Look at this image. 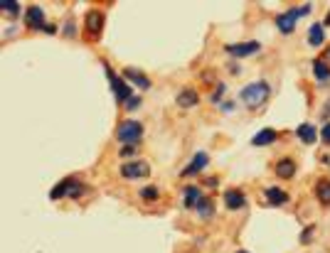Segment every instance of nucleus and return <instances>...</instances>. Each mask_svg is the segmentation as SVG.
<instances>
[{
    "instance_id": "nucleus-1",
    "label": "nucleus",
    "mask_w": 330,
    "mask_h": 253,
    "mask_svg": "<svg viewBox=\"0 0 330 253\" xmlns=\"http://www.w3.org/2000/svg\"><path fill=\"white\" fill-rule=\"evenodd\" d=\"M269 94H271V89H269L266 81H254V84H249V86L239 94V98H242L249 108H259V106L269 98Z\"/></svg>"
},
{
    "instance_id": "nucleus-2",
    "label": "nucleus",
    "mask_w": 330,
    "mask_h": 253,
    "mask_svg": "<svg viewBox=\"0 0 330 253\" xmlns=\"http://www.w3.org/2000/svg\"><path fill=\"white\" fill-rule=\"evenodd\" d=\"M308 13H311V5L291 8V10H286V13H281V15L276 17V25H278V30H281L283 34H291L293 30H296V20L303 17V15H308Z\"/></svg>"
},
{
    "instance_id": "nucleus-3",
    "label": "nucleus",
    "mask_w": 330,
    "mask_h": 253,
    "mask_svg": "<svg viewBox=\"0 0 330 253\" xmlns=\"http://www.w3.org/2000/svg\"><path fill=\"white\" fill-rule=\"evenodd\" d=\"M116 138L121 142H128V145H138L140 138H143V126L138 121H121L119 130H116Z\"/></svg>"
},
{
    "instance_id": "nucleus-4",
    "label": "nucleus",
    "mask_w": 330,
    "mask_h": 253,
    "mask_svg": "<svg viewBox=\"0 0 330 253\" xmlns=\"http://www.w3.org/2000/svg\"><path fill=\"white\" fill-rule=\"evenodd\" d=\"M104 69H106V74H108V81H111V86H114V94H116V101L119 103H126L128 98H133V94H131V86L121 79V77H116L114 71H111V66H106L104 64Z\"/></svg>"
},
{
    "instance_id": "nucleus-5",
    "label": "nucleus",
    "mask_w": 330,
    "mask_h": 253,
    "mask_svg": "<svg viewBox=\"0 0 330 253\" xmlns=\"http://www.w3.org/2000/svg\"><path fill=\"white\" fill-rule=\"evenodd\" d=\"M151 167L148 162H143V160H133V162H126L121 165V174L128 177V179H138V177H148Z\"/></svg>"
},
{
    "instance_id": "nucleus-6",
    "label": "nucleus",
    "mask_w": 330,
    "mask_h": 253,
    "mask_svg": "<svg viewBox=\"0 0 330 253\" xmlns=\"http://www.w3.org/2000/svg\"><path fill=\"white\" fill-rule=\"evenodd\" d=\"M232 57H251V54H256V52H259L261 49V45L259 42H242V45H227L225 47Z\"/></svg>"
},
{
    "instance_id": "nucleus-7",
    "label": "nucleus",
    "mask_w": 330,
    "mask_h": 253,
    "mask_svg": "<svg viewBox=\"0 0 330 253\" xmlns=\"http://www.w3.org/2000/svg\"><path fill=\"white\" fill-rule=\"evenodd\" d=\"M276 140H278V133L274 128H264V130H259L251 138V145L254 148H266V145H274Z\"/></svg>"
},
{
    "instance_id": "nucleus-8",
    "label": "nucleus",
    "mask_w": 330,
    "mask_h": 253,
    "mask_svg": "<svg viewBox=\"0 0 330 253\" xmlns=\"http://www.w3.org/2000/svg\"><path fill=\"white\" fill-rule=\"evenodd\" d=\"M25 20H27V25H30L32 30H45V13H42V8H40V5L27 8Z\"/></svg>"
},
{
    "instance_id": "nucleus-9",
    "label": "nucleus",
    "mask_w": 330,
    "mask_h": 253,
    "mask_svg": "<svg viewBox=\"0 0 330 253\" xmlns=\"http://www.w3.org/2000/svg\"><path fill=\"white\" fill-rule=\"evenodd\" d=\"M244 204H246V197H244L242 190H227V192H225V206H227L229 211H237V209H242Z\"/></svg>"
},
{
    "instance_id": "nucleus-10",
    "label": "nucleus",
    "mask_w": 330,
    "mask_h": 253,
    "mask_svg": "<svg viewBox=\"0 0 330 253\" xmlns=\"http://www.w3.org/2000/svg\"><path fill=\"white\" fill-rule=\"evenodd\" d=\"M207 162H209V155L207 153H195V158H192V162L182 170V177H190V174H197V172H202L205 167H207Z\"/></svg>"
},
{
    "instance_id": "nucleus-11",
    "label": "nucleus",
    "mask_w": 330,
    "mask_h": 253,
    "mask_svg": "<svg viewBox=\"0 0 330 253\" xmlns=\"http://www.w3.org/2000/svg\"><path fill=\"white\" fill-rule=\"evenodd\" d=\"M177 106L180 108H192V106H197V101H200V96H197V91L195 89H182L180 94H177Z\"/></svg>"
},
{
    "instance_id": "nucleus-12",
    "label": "nucleus",
    "mask_w": 330,
    "mask_h": 253,
    "mask_svg": "<svg viewBox=\"0 0 330 253\" xmlns=\"http://www.w3.org/2000/svg\"><path fill=\"white\" fill-rule=\"evenodd\" d=\"M101 27H104V13L91 10L87 15V30H89V34H91V37H96V34L101 32Z\"/></svg>"
},
{
    "instance_id": "nucleus-13",
    "label": "nucleus",
    "mask_w": 330,
    "mask_h": 253,
    "mask_svg": "<svg viewBox=\"0 0 330 253\" xmlns=\"http://www.w3.org/2000/svg\"><path fill=\"white\" fill-rule=\"evenodd\" d=\"M296 135L306 142V145H313V142L318 140V130H315V126H311V123H301V126L296 128Z\"/></svg>"
},
{
    "instance_id": "nucleus-14",
    "label": "nucleus",
    "mask_w": 330,
    "mask_h": 253,
    "mask_svg": "<svg viewBox=\"0 0 330 253\" xmlns=\"http://www.w3.org/2000/svg\"><path fill=\"white\" fill-rule=\"evenodd\" d=\"M276 174H278L281 179H291L293 174H296V162H293L291 158L278 160V162H276Z\"/></svg>"
},
{
    "instance_id": "nucleus-15",
    "label": "nucleus",
    "mask_w": 330,
    "mask_h": 253,
    "mask_svg": "<svg viewBox=\"0 0 330 253\" xmlns=\"http://www.w3.org/2000/svg\"><path fill=\"white\" fill-rule=\"evenodd\" d=\"M200 199H202V192L197 190V187H185V194H182V206L185 209H195L197 204H200Z\"/></svg>"
},
{
    "instance_id": "nucleus-16",
    "label": "nucleus",
    "mask_w": 330,
    "mask_h": 253,
    "mask_svg": "<svg viewBox=\"0 0 330 253\" xmlns=\"http://www.w3.org/2000/svg\"><path fill=\"white\" fill-rule=\"evenodd\" d=\"M123 77H126V79H131V81H133L136 86H140L143 91H148V89H151V79L145 77V74H140L138 69H126V71H123Z\"/></svg>"
},
{
    "instance_id": "nucleus-17",
    "label": "nucleus",
    "mask_w": 330,
    "mask_h": 253,
    "mask_svg": "<svg viewBox=\"0 0 330 253\" xmlns=\"http://www.w3.org/2000/svg\"><path fill=\"white\" fill-rule=\"evenodd\" d=\"M264 194H266V202H269L271 206H281V204L288 202V194H286L281 187H269Z\"/></svg>"
},
{
    "instance_id": "nucleus-18",
    "label": "nucleus",
    "mask_w": 330,
    "mask_h": 253,
    "mask_svg": "<svg viewBox=\"0 0 330 253\" xmlns=\"http://www.w3.org/2000/svg\"><path fill=\"white\" fill-rule=\"evenodd\" d=\"M308 42H311V47H320V45L325 42V30H323L320 22L311 25V30H308Z\"/></svg>"
},
{
    "instance_id": "nucleus-19",
    "label": "nucleus",
    "mask_w": 330,
    "mask_h": 253,
    "mask_svg": "<svg viewBox=\"0 0 330 253\" xmlns=\"http://www.w3.org/2000/svg\"><path fill=\"white\" fill-rule=\"evenodd\" d=\"M313 74H315L318 81H330V66H328V62L315 59L313 62Z\"/></svg>"
},
{
    "instance_id": "nucleus-20",
    "label": "nucleus",
    "mask_w": 330,
    "mask_h": 253,
    "mask_svg": "<svg viewBox=\"0 0 330 253\" xmlns=\"http://www.w3.org/2000/svg\"><path fill=\"white\" fill-rule=\"evenodd\" d=\"M315 197L320 199V204H330V179H320L315 185Z\"/></svg>"
},
{
    "instance_id": "nucleus-21",
    "label": "nucleus",
    "mask_w": 330,
    "mask_h": 253,
    "mask_svg": "<svg viewBox=\"0 0 330 253\" xmlns=\"http://www.w3.org/2000/svg\"><path fill=\"white\" fill-rule=\"evenodd\" d=\"M195 209H197V214L202 216V219H212V214H214V204H212V199H207V197H202Z\"/></svg>"
},
{
    "instance_id": "nucleus-22",
    "label": "nucleus",
    "mask_w": 330,
    "mask_h": 253,
    "mask_svg": "<svg viewBox=\"0 0 330 253\" xmlns=\"http://www.w3.org/2000/svg\"><path fill=\"white\" fill-rule=\"evenodd\" d=\"M69 185H71V177L69 179H62V182L52 190V199H59V197H67V190H69Z\"/></svg>"
},
{
    "instance_id": "nucleus-23",
    "label": "nucleus",
    "mask_w": 330,
    "mask_h": 253,
    "mask_svg": "<svg viewBox=\"0 0 330 253\" xmlns=\"http://www.w3.org/2000/svg\"><path fill=\"white\" fill-rule=\"evenodd\" d=\"M0 8L8 10L10 15H17V13H20V5L15 3V0H0Z\"/></svg>"
},
{
    "instance_id": "nucleus-24",
    "label": "nucleus",
    "mask_w": 330,
    "mask_h": 253,
    "mask_svg": "<svg viewBox=\"0 0 330 253\" xmlns=\"http://www.w3.org/2000/svg\"><path fill=\"white\" fill-rule=\"evenodd\" d=\"M82 192H84V185L77 182V179H71V185H69V190H67V197H79Z\"/></svg>"
},
{
    "instance_id": "nucleus-25",
    "label": "nucleus",
    "mask_w": 330,
    "mask_h": 253,
    "mask_svg": "<svg viewBox=\"0 0 330 253\" xmlns=\"http://www.w3.org/2000/svg\"><path fill=\"white\" fill-rule=\"evenodd\" d=\"M140 197L143 199H158V190L156 187H145V190H140Z\"/></svg>"
},
{
    "instance_id": "nucleus-26",
    "label": "nucleus",
    "mask_w": 330,
    "mask_h": 253,
    "mask_svg": "<svg viewBox=\"0 0 330 253\" xmlns=\"http://www.w3.org/2000/svg\"><path fill=\"white\" fill-rule=\"evenodd\" d=\"M138 106H140V98H138V96H133V98H128V101L123 103V108H128V111H136Z\"/></svg>"
},
{
    "instance_id": "nucleus-27",
    "label": "nucleus",
    "mask_w": 330,
    "mask_h": 253,
    "mask_svg": "<svg viewBox=\"0 0 330 253\" xmlns=\"http://www.w3.org/2000/svg\"><path fill=\"white\" fill-rule=\"evenodd\" d=\"M320 140L325 142V145H330V123H325V126H323V130H320Z\"/></svg>"
},
{
    "instance_id": "nucleus-28",
    "label": "nucleus",
    "mask_w": 330,
    "mask_h": 253,
    "mask_svg": "<svg viewBox=\"0 0 330 253\" xmlns=\"http://www.w3.org/2000/svg\"><path fill=\"white\" fill-rule=\"evenodd\" d=\"M225 91H227V86H225V84H219V86H217V91H214V94H212V101H214V103H217V101H219V96H222V94H225Z\"/></svg>"
},
{
    "instance_id": "nucleus-29",
    "label": "nucleus",
    "mask_w": 330,
    "mask_h": 253,
    "mask_svg": "<svg viewBox=\"0 0 330 253\" xmlns=\"http://www.w3.org/2000/svg\"><path fill=\"white\" fill-rule=\"evenodd\" d=\"M138 150V145H126V148H121V158H128V155H133Z\"/></svg>"
},
{
    "instance_id": "nucleus-30",
    "label": "nucleus",
    "mask_w": 330,
    "mask_h": 253,
    "mask_svg": "<svg viewBox=\"0 0 330 253\" xmlns=\"http://www.w3.org/2000/svg\"><path fill=\"white\" fill-rule=\"evenodd\" d=\"M311 234H313V224H311V226H308V229L301 234V243H308V241H311Z\"/></svg>"
},
{
    "instance_id": "nucleus-31",
    "label": "nucleus",
    "mask_w": 330,
    "mask_h": 253,
    "mask_svg": "<svg viewBox=\"0 0 330 253\" xmlns=\"http://www.w3.org/2000/svg\"><path fill=\"white\" fill-rule=\"evenodd\" d=\"M205 185H207V187H217V185H219V179H217V177H207V179H205Z\"/></svg>"
},
{
    "instance_id": "nucleus-32",
    "label": "nucleus",
    "mask_w": 330,
    "mask_h": 253,
    "mask_svg": "<svg viewBox=\"0 0 330 253\" xmlns=\"http://www.w3.org/2000/svg\"><path fill=\"white\" fill-rule=\"evenodd\" d=\"M323 116H330V98H328V103H325V108H323Z\"/></svg>"
},
{
    "instance_id": "nucleus-33",
    "label": "nucleus",
    "mask_w": 330,
    "mask_h": 253,
    "mask_svg": "<svg viewBox=\"0 0 330 253\" xmlns=\"http://www.w3.org/2000/svg\"><path fill=\"white\" fill-rule=\"evenodd\" d=\"M45 30H47L50 34H54V32H57V27H54V25H45Z\"/></svg>"
},
{
    "instance_id": "nucleus-34",
    "label": "nucleus",
    "mask_w": 330,
    "mask_h": 253,
    "mask_svg": "<svg viewBox=\"0 0 330 253\" xmlns=\"http://www.w3.org/2000/svg\"><path fill=\"white\" fill-rule=\"evenodd\" d=\"M323 25H330V13H328V17H325V22Z\"/></svg>"
},
{
    "instance_id": "nucleus-35",
    "label": "nucleus",
    "mask_w": 330,
    "mask_h": 253,
    "mask_svg": "<svg viewBox=\"0 0 330 253\" xmlns=\"http://www.w3.org/2000/svg\"><path fill=\"white\" fill-rule=\"evenodd\" d=\"M325 54H328V59H330V47H328V52H325Z\"/></svg>"
},
{
    "instance_id": "nucleus-36",
    "label": "nucleus",
    "mask_w": 330,
    "mask_h": 253,
    "mask_svg": "<svg viewBox=\"0 0 330 253\" xmlns=\"http://www.w3.org/2000/svg\"><path fill=\"white\" fill-rule=\"evenodd\" d=\"M237 253H249V251H237Z\"/></svg>"
}]
</instances>
